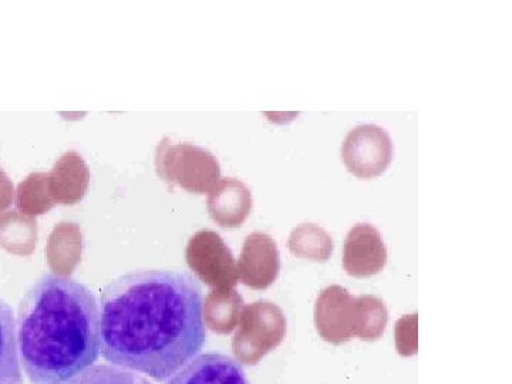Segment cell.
<instances>
[{"label": "cell", "mask_w": 512, "mask_h": 384, "mask_svg": "<svg viewBox=\"0 0 512 384\" xmlns=\"http://www.w3.org/2000/svg\"><path fill=\"white\" fill-rule=\"evenodd\" d=\"M208 212L212 220L221 227L237 228L244 224L251 214V190L234 177L220 178L218 183L208 191Z\"/></svg>", "instance_id": "obj_10"}, {"label": "cell", "mask_w": 512, "mask_h": 384, "mask_svg": "<svg viewBox=\"0 0 512 384\" xmlns=\"http://www.w3.org/2000/svg\"><path fill=\"white\" fill-rule=\"evenodd\" d=\"M82 231L74 222H60L47 239L46 258L59 276L72 274L82 258Z\"/></svg>", "instance_id": "obj_13"}, {"label": "cell", "mask_w": 512, "mask_h": 384, "mask_svg": "<svg viewBox=\"0 0 512 384\" xmlns=\"http://www.w3.org/2000/svg\"><path fill=\"white\" fill-rule=\"evenodd\" d=\"M244 299L235 288L212 289L202 303V319L212 332L229 335L239 323Z\"/></svg>", "instance_id": "obj_14"}, {"label": "cell", "mask_w": 512, "mask_h": 384, "mask_svg": "<svg viewBox=\"0 0 512 384\" xmlns=\"http://www.w3.org/2000/svg\"><path fill=\"white\" fill-rule=\"evenodd\" d=\"M417 320V313L397 320L394 336L397 352L402 356H413L417 353Z\"/></svg>", "instance_id": "obj_21"}, {"label": "cell", "mask_w": 512, "mask_h": 384, "mask_svg": "<svg viewBox=\"0 0 512 384\" xmlns=\"http://www.w3.org/2000/svg\"><path fill=\"white\" fill-rule=\"evenodd\" d=\"M16 328L20 363L32 384H66L99 359V303L67 276L45 275L32 285Z\"/></svg>", "instance_id": "obj_2"}, {"label": "cell", "mask_w": 512, "mask_h": 384, "mask_svg": "<svg viewBox=\"0 0 512 384\" xmlns=\"http://www.w3.org/2000/svg\"><path fill=\"white\" fill-rule=\"evenodd\" d=\"M315 325L320 338L332 345H343L355 338L356 298L348 289L330 285L319 293L315 303Z\"/></svg>", "instance_id": "obj_7"}, {"label": "cell", "mask_w": 512, "mask_h": 384, "mask_svg": "<svg viewBox=\"0 0 512 384\" xmlns=\"http://www.w3.org/2000/svg\"><path fill=\"white\" fill-rule=\"evenodd\" d=\"M356 336L367 342L382 338L389 322V312L382 299L373 295L356 296Z\"/></svg>", "instance_id": "obj_19"}, {"label": "cell", "mask_w": 512, "mask_h": 384, "mask_svg": "<svg viewBox=\"0 0 512 384\" xmlns=\"http://www.w3.org/2000/svg\"><path fill=\"white\" fill-rule=\"evenodd\" d=\"M237 268L239 279L248 288L256 291L269 288L281 269V256L275 239L266 232L249 234L242 245Z\"/></svg>", "instance_id": "obj_8"}, {"label": "cell", "mask_w": 512, "mask_h": 384, "mask_svg": "<svg viewBox=\"0 0 512 384\" xmlns=\"http://www.w3.org/2000/svg\"><path fill=\"white\" fill-rule=\"evenodd\" d=\"M52 192L49 188V177L47 173H32L25 180L20 181L16 188V205L22 214L35 215L45 214L55 207Z\"/></svg>", "instance_id": "obj_18"}, {"label": "cell", "mask_w": 512, "mask_h": 384, "mask_svg": "<svg viewBox=\"0 0 512 384\" xmlns=\"http://www.w3.org/2000/svg\"><path fill=\"white\" fill-rule=\"evenodd\" d=\"M386 262L387 248L379 229L370 224H357L350 229L343 249V266L350 276L377 275Z\"/></svg>", "instance_id": "obj_9"}, {"label": "cell", "mask_w": 512, "mask_h": 384, "mask_svg": "<svg viewBox=\"0 0 512 384\" xmlns=\"http://www.w3.org/2000/svg\"><path fill=\"white\" fill-rule=\"evenodd\" d=\"M200 282L185 271L140 269L101 293V352L111 365L170 379L197 357L207 332Z\"/></svg>", "instance_id": "obj_1"}, {"label": "cell", "mask_w": 512, "mask_h": 384, "mask_svg": "<svg viewBox=\"0 0 512 384\" xmlns=\"http://www.w3.org/2000/svg\"><path fill=\"white\" fill-rule=\"evenodd\" d=\"M49 177L52 197L59 204H76L86 195L90 184L89 165L76 151H66L53 165Z\"/></svg>", "instance_id": "obj_12"}, {"label": "cell", "mask_w": 512, "mask_h": 384, "mask_svg": "<svg viewBox=\"0 0 512 384\" xmlns=\"http://www.w3.org/2000/svg\"><path fill=\"white\" fill-rule=\"evenodd\" d=\"M392 158V138L376 124H360L352 128L343 140V163L356 177L369 180L383 174Z\"/></svg>", "instance_id": "obj_6"}, {"label": "cell", "mask_w": 512, "mask_h": 384, "mask_svg": "<svg viewBox=\"0 0 512 384\" xmlns=\"http://www.w3.org/2000/svg\"><path fill=\"white\" fill-rule=\"evenodd\" d=\"M37 245V221L35 217L19 211L0 214V248L9 254L28 256Z\"/></svg>", "instance_id": "obj_15"}, {"label": "cell", "mask_w": 512, "mask_h": 384, "mask_svg": "<svg viewBox=\"0 0 512 384\" xmlns=\"http://www.w3.org/2000/svg\"><path fill=\"white\" fill-rule=\"evenodd\" d=\"M289 251L299 258L326 262L333 252L332 237L316 224H301L293 228L288 241Z\"/></svg>", "instance_id": "obj_17"}, {"label": "cell", "mask_w": 512, "mask_h": 384, "mask_svg": "<svg viewBox=\"0 0 512 384\" xmlns=\"http://www.w3.org/2000/svg\"><path fill=\"white\" fill-rule=\"evenodd\" d=\"M0 384H23L13 309L0 299Z\"/></svg>", "instance_id": "obj_16"}, {"label": "cell", "mask_w": 512, "mask_h": 384, "mask_svg": "<svg viewBox=\"0 0 512 384\" xmlns=\"http://www.w3.org/2000/svg\"><path fill=\"white\" fill-rule=\"evenodd\" d=\"M66 384H151L146 377L116 366H92Z\"/></svg>", "instance_id": "obj_20"}, {"label": "cell", "mask_w": 512, "mask_h": 384, "mask_svg": "<svg viewBox=\"0 0 512 384\" xmlns=\"http://www.w3.org/2000/svg\"><path fill=\"white\" fill-rule=\"evenodd\" d=\"M167 384H249L244 369L229 356L207 353L191 360Z\"/></svg>", "instance_id": "obj_11"}, {"label": "cell", "mask_w": 512, "mask_h": 384, "mask_svg": "<svg viewBox=\"0 0 512 384\" xmlns=\"http://www.w3.org/2000/svg\"><path fill=\"white\" fill-rule=\"evenodd\" d=\"M185 259L191 271L214 289L235 288L238 284L237 261L218 232H195L185 248Z\"/></svg>", "instance_id": "obj_5"}, {"label": "cell", "mask_w": 512, "mask_h": 384, "mask_svg": "<svg viewBox=\"0 0 512 384\" xmlns=\"http://www.w3.org/2000/svg\"><path fill=\"white\" fill-rule=\"evenodd\" d=\"M232 352L239 365L255 366L278 348L286 335V318L275 303L258 301L244 306Z\"/></svg>", "instance_id": "obj_4"}, {"label": "cell", "mask_w": 512, "mask_h": 384, "mask_svg": "<svg viewBox=\"0 0 512 384\" xmlns=\"http://www.w3.org/2000/svg\"><path fill=\"white\" fill-rule=\"evenodd\" d=\"M15 194V185H13L9 175L0 167V212L5 211L6 208L12 205Z\"/></svg>", "instance_id": "obj_22"}, {"label": "cell", "mask_w": 512, "mask_h": 384, "mask_svg": "<svg viewBox=\"0 0 512 384\" xmlns=\"http://www.w3.org/2000/svg\"><path fill=\"white\" fill-rule=\"evenodd\" d=\"M157 174L167 183L184 190L205 194L220 180L217 157L205 148L188 141L164 137L156 150Z\"/></svg>", "instance_id": "obj_3"}]
</instances>
